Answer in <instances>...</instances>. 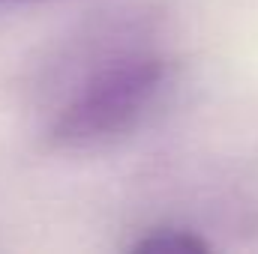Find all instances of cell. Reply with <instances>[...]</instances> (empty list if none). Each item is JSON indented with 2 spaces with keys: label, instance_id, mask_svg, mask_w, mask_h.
Segmentation results:
<instances>
[{
  "label": "cell",
  "instance_id": "cell-1",
  "mask_svg": "<svg viewBox=\"0 0 258 254\" xmlns=\"http://www.w3.org/2000/svg\"><path fill=\"white\" fill-rule=\"evenodd\" d=\"M174 84V63L150 42L105 45L72 81L48 120L60 150H96L144 126Z\"/></svg>",
  "mask_w": 258,
  "mask_h": 254
},
{
  "label": "cell",
  "instance_id": "cell-2",
  "mask_svg": "<svg viewBox=\"0 0 258 254\" xmlns=\"http://www.w3.org/2000/svg\"><path fill=\"white\" fill-rule=\"evenodd\" d=\"M129 251H177V254H201L210 251V242L189 227H177V224H159V227H147L144 233L135 236V242L129 245Z\"/></svg>",
  "mask_w": 258,
  "mask_h": 254
},
{
  "label": "cell",
  "instance_id": "cell-3",
  "mask_svg": "<svg viewBox=\"0 0 258 254\" xmlns=\"http://www.w3.org/2000/svg\"><path fill=\"white\" fill-rule=\"evenodd\" d=\"M0 3H9V0H0Z\"/></svg>",
  "mask_w": 258,
  "mask_h": 254
}]
</instances>
